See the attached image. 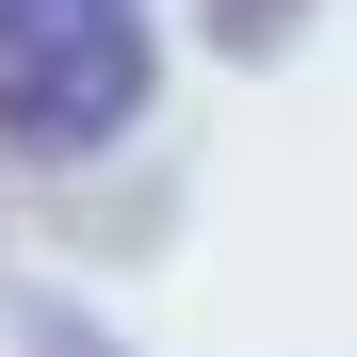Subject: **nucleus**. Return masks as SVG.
<instances>
[{"label": "nucleus", "mask_w": 357, "mask_h": 357, "mask_svg": "<svg viewBox=\"0 0 357 357\" xmlns=\"http://www.w3.org/2000/svg\"><path fill=\"white\" fill-rule=\"evenodd\" d=\"M211 33H227V49H276V33H292V0H211Z\"/></svg>", "instance_id": "1"}]
</instances>
